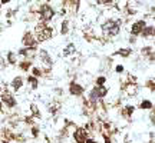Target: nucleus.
<instances>
[{
  "instance_id": "obj_5",
  "label": "nucleus",
  "mask_w": 155,
  "mask_h": 143,
  "mask_svg": "<svg viewBox=\"0 0 155 143\" xmlns=\"http://www.w3.org/2000/svg\"><path fill=\"white\" fill-rule=\"evenodd\" d=\"M2 103L5 104L6 107H9V109H13V107H16V104H17V102H16V99H14V96H13L12 93L9 90H5L3 92V95H2Z\"/></svg>"
},
{
  "instance_id": "obj_31",
  "label": "nucleus",
  "mask_w": 155,
  "mask_h": 143,
  "mask_svg": "<svg viewBox=\"0 0 155 143\" xmlns=\"http://www.w3.org/2000/svg\"><path fill=\"white\" fill-rule=\"evenodd\" d=\"M99 3H102V4H112L114 3V0H98Z\"/></svg>"
},
{
  "instance_id": "obj_12",
  "label": "nucleus",
  "mask_w": 155,
  "mask_h": 143,
  "mask_svg": "<svg viewBox=\"0 0 155 143\" xmlns=\"http://www.w3.org/2000/svg\"><path fill=\"white\" fill-rule=\"evenodd\" d=\"M40 60L47 67H52V65H53V60H52V57L49 56V53L46 52V50H40Z\"/></svg>"
},
{
  "instance_id": "obj_17",
  "label": "nucleus",
  "mask_w": 155,
  "mask_h": 143,
  "mask_svg": "<svg viewBox=\"0 0 155 143\" xmlns=\"http://www.w3.org/2000/svg\"><path fill=\"white\" fill-rule=\"evenodd\" d=\"M35 50V49H29V47H23V49H19V52H17V54L19 56H22V57H26L29 59L30 56H32V52Z\"/></svg>"
},
{
  "instance_id": "obj_4",
  "label": "nucleus",
  "mask_w": 155,
  "mask_h": 143,
  "mask_svg": "<svg viewBox=\"0 0 155 143\" xmlns=\"http://www.w3.org/2000/svg\"><path fill=\"white\" fill-rule=\"evenodd\" d=\"M22 43H23V47H29V49H36L38 46V40L36 37L32 34V32H26L22 37Z\"/></svg>"
},
{
  "instance_id": "obj_35",
  "label": "nucleus",
  "mask_w": 155,
  "mask_h": 143,
  "mask_svg": "<svg viewBox=\"0 0 155 143\" xmlns=\"http://www.w3.org/2000/svg\"><path fill=\"white\" fill-rule=\"evenodd\" d=\"M3 143H10V142L9 140H3Z\"/></svg>"
},
{
  "instance_id": "obj_2",
  "label": "nucleus",
  "mask_w": 155,
  "mask_h": 143,
  "mask_svg": "<svg viewBox=\"0 0 155 143\" xmlns=\"http://www.w3.org/2000/svg\"><path fill=\"white\" fill-rule=\"evenodd\" d=\"M36 40L38 42H45V40H49L52 37V34H53V29L49 27L46 25L45 22L43 23H39L38 26H36Z\"/></svg>"
},
{
  "instance_id": "obj_8",
  "label": "nucleus",
  "mask_w": 155,
  "mask_h": 143,
  "mask_svg": "<svg viewBox=\"0 0 155 143\" xmlns=\"http://www.w3.org/2000/svg\"><path fill=\"white\" fill-rule=\"evenodd\" d=\"M69 93L72 96H82L85 93V87L82 85H79L78 82H71L69 83Z\"/></svg>"
},
{
  "instance_id": "obj_22",
  "label": "nucleus",
  "mask_w": 155,
  "mask_h": 143,
  "mask_svg": "<svg viewBox=\"0 0 155 143\" xmlns=\"http://www.w3.org/2000/svg\"><path fill=\"white\" fill-rule=\"evenodd\" d=\"M118 56H121V57H129L131 54H132V49H119L118 52H116Z\"/></svg>"
},
{
  "instance_id": "obj_20",
  "label": "nucleus",
  "mask_w": 155,
  "mask_h": 143,
  "mask_svg": "<svg viewBox=\"0 0 155 143\" xmlns=\"http://www.w3.org/2000/svg\"><path fill=\"white\" fill-rule=\"evenodd\" d=\"M19 67L22 72H29V69L32 67V62L30 60H22L19 63Z\"/></svg>"
},
{
  "instance_id": "obj_33",
  "label": "nucleus",
  "mask_w": 155,
  "mask_h": 143,
  "mask_svg": "<svg viewBox=\"0 0 155 143\" xmlns=\"http://www.w3.org/2000/svg\"><path fill=\"white\" fill-rule=\"evenodd\" d=\"M136 42V36H132L131 34V37H129V43H135Z\"/></svg>"
},
{
  "instance_id": "obj_9",
  "label": "nucleus",
  "mask_w": 155,
  "mask_h": 143,
  "mask_svg": "<svg viewBox=\"0 0 155 143\" xmlns=\"http://www.w3.org/2000/svg\"><path fill=\"white\" fill-rule=\"evenodd\" d=\"M145 26H147V22H145V20H136L135 23L131 26V34H132V36H139L141 32L145 29Z\"/></svg>"
},
{
  "instance_id": "obj_16",
  "label": "nucleus",
  "mask_w": 155,
  "mask_h": 143,
  "mask_svg": "<svg viewBox=\"0 0 155 143\" xmlns=\"http://www.w3.org/2000/svg\"><path fill=\"white\" fill-rule=\"evenodd\" d=\"M134 112H135V106H125V107H122V112H121V113H122L123 117H128L129 119V117L132 116Z\"/></svg>"
},
{
  "instance_id": "obj_24",
  "label": "nucleus",
  "mask_w": 155,
  "mask_h": 143,
  "mask_svg": "<svg viewBox=\"0 0 155 143\" xmlns=\"http://www.w3.org/2000/svg\"><path fill=\"white\" fill-rule=\"evenodd\" d=\"M68 32H69V20H63L60 27V34H66Z\"/></svg>"
},
{
  "instance_id": "obj_15",
  "label": "nucleus",
  "mask_w": 155,
  "mask_h": 143,
  "mask_svg": "<svg viewBox=\"0 0 155 143\" xmlns=\"http://www.w3.org/2000/svg\"><path fill=\"white\" fill-rule=\"evenodd\" d=\"M141 36L144 39H148L154 36V26H145V29L141 32Z\"/></svg>"
},
{
  "instance_id": "obj_11",
  "label": "nucleus",
  "mask_w": 155,
  "mask_h": 143,
  "mask_svg": "<svg viewBox=\"0 0 155 143\" xmlns=\"http://www.w3.org/2000/svg\"><path fill=\"white\" fill-rule=\"evenodd\" d=\"M10 86H12V89L14 92H19L20 89L23 87V77H22V76H16V77L12 80Z\"/></svg>"
},
{
  "instance_id": "obj_14",
  "label": "nucleus",
  "mask_w": 155,
  "mask_h": 143,
  "mask_svg": "<svg viewBox=\"0 0 155 143\" xmlns=\"http://www.w3.org/2000/svg\"><path fill=\"white\" fill-rule=\"evenodd\" d=\"M138 107H139L141 110H152V109H154V103H152V100H149V99H144Z\"/></svg>"
},
{
  "instance_id": "obj_25",
  "label": "nucleus",
  "mask_w": 155,
  "mask_h": 143,
  "mask_svg": "<svg viewBox=\"0 0 155 143\" xmlns=\"http://www.w3.org/2000/svg\"><path fill=\"white\" fill-rule=\"evenodd\" d=\"M30 110H32V116H36V117H39V119L42 117V115L39 113L38 107H36V104H32V106H30Z\"/></svg>"
},
{
  "instance_id": "obj_28",
  "label": "nucleus",
  "mask_w": 155,
  "mask_h": 143,
  "mask_svg": "<svg viewBox=\"0 0 155 143\" xmlns=\"http://www.w3.org/2000/svg\"><path fill=\"white\" fill-rule=\"evenodd\" d=\"M30 132H32V136L33 137H38L39 136V127H38V126H32Z\"/></svg>"
},
{
  "instance_id": "obj_3",
  "label": "nucleus",
  "mask_w": 155,
  "mask_h": 143,
  "mask_svg": "<svg viewBox=\"0 0 155 143\" xmlns=\"http://www.w3.org/2000/svg\"><path fill=\"white\" fill-rule=\"evenodd\" d=\"M108 95V87L103 86H95L92 90L89 92V102H96V100H101L105 96Z\"/></svg>"
},
{
  "instance_id": "obj_32",
  "label": "nucleus",
  "mask_w": 155,
  "mask_h": 143,
  "mask_svg": "<svg viewBox=\"0 0 155 143\" xmlns=\"http://www.w3.org/2000/svg\"><path fill=\"white\" fill-rule=\"evenodd\" d=\"M85 143H98L95 139H92V137H86V140H85Z\"/></svg>"
},
{
  "instance_id": "obj_27",
  "label": "nucleus",
  "mask_w": 155,
  "mask_h": 143,
  "mask_svg": "<svg viewBox=\"0 0 155 143\" xmlns=\"http://www.w3.org/2000/svg\"><path fill=\"white\" fill-rule=\"evenodd\" d=\"M147 86H148V89L151 92H154V87H155V83H154V79H149L148 82H147Z\"/></svg>"
},
{
  "instance_id": "obj_1",
  "label": "nucleus",
  "mask_w": 155,
  "mask_h": 143,
  "mask_svg": "<svg viewBox=\"0 0 155 143\" xmlns=\"http://www.w3.org/2000/svg\"><path fill=\"white\" fill-rule=\"evenodd\" d=\"M119 30H121V26H119V22H116V20L109 19L102 25V32L106 37H114V36H116V34L119 33Z\"/></svg>"
},
{
  "instance_id": "obj_26",
  "label": "nucleus",
  "mask_w": 155,
  "mask_h": 143,
  "mask_svg": "<svg viewBox=\"0 0 155 143\" xmlns=\"http://www.w3.org/2000/svg\"><path fill=\"white\" fill-rule=\"evenodd\" d=\"M105 82H106V77H105V76H99V77H96V80H95V85L103 86L105 85Z\"/></svg>"
},
{
  "instance_id": "obj_13",
  "label": "nucleus",
  "mask_w": 155,
  "mask_h": 143,
  "mask_svg": "<svg viewBox=\"0 0 155 143\" xmlns=\"http://www.w3.org/2000/svg\"><path fill=\"white\" fill-rule=\"evenodd\" d=\"M123 92L128 96H135L136 95V83H126L123 87Z\"/></svg>"
},
{
  "instance_id": "obj_18",
  "label": "nucleus",
  "mask_w": 155,
  "mask_h": 143,
  "mask_svg": "<svg viewBox=\"0 0 155 143\" xmlns=\"http://www.w3.org/2000/svg\"><path fill=\"white\" fill-rule=\"evenodd\" d=\"M27 83H29V86L32 87L33 90H36L39 86V82H38V77H35V76H32V74H29L27 76Z\"/></svg>"
},
{
  "instance_id": "obj_6",
  "label": "nucleus",
  "mask_w": 155,
  "mask_h": 143,
  "mask_svg": "<svg viewBox=\"0 0 155 143\" xmlns=\"http://www.w3.org/2000/svg\"><path fill=\"white\" fill-rule=\"evenodd\" d=\"M53 16H55V10L49 4H42L40 6V19H42V22H49V20L53 19Z\"/></svg>"
},
{
  "instance_id": "obj_10",
  "label": "nucleus",
  "mask_w": 155,
  "mask_h": 143,
  "mask_svg": "<svg viewBox=\"0 0 155 143\" xmlns=\"http://www.w3.org/2000/svg\"><path fill=\"white\" fill-rule=\"evenodd\" d=\"M141 54L144 56V57H147V56H148L151 63L154 62V47H152V46H145V47H142Z\"/></svg>"
},
{
  "instance_id": "obj_23",
  "label": "nucleus",
  "mask_w": 155,
  "mask_h": 143,
  "mask_svg": "<svg viewBox=\"0 0 155 143\" xmlns=\"http://www.w3.org/2000/svg\"><path fill=\"white\" fill-rule=\"evenodd\" d=\"M72 53H76V49H75V45H73V43H69L68 47H65L63 54L65 56H69V54H72Z\"/></svg>"
},
{
  "instance_id": "obj_7",
  "label": "nucleus",
  "mask_w": 155,
  "mask_h": 143,
  "mask_svg": "<svg viewBox=\"0 0 155 143\" xmlns=\"http://www.w3.org/2000/svg\"><path fill=\"white\" fill-rule=\"evenodd\" d=\"M86 137H89V132L85 127H76L73 132V139L76 143H85Z\"/></svg>"
},
{
  "instance_id": "obj_19",
  "label": "nucleus",
  "mask_w": 155,
  "mask_h": 143,
  "mask_svg": "<svg viewBox=\"0 0 155 143\" xmlns=\"http://www.w3.org/2000/svg\"><path fill=\"white\" fill-rule=\"evenodd\" d=\"M32 69V76H35V77H42L43 74H45V72H43V69H40V67H38V66H32L30 67Z\"/></svg>"
},
{
  "instance_id": "obj_21",
  "label": "nucleus",
  "mask_w": 155,
  "mask_h": 143,
  "mask_svg": "<svg viewBox=\"0 0 155 143\" xmlns=\"http://www.w3.org/2000/svg\"><path fill=\"white\" fill-rule=\"evenodd\" d=\"M7 63L9 65H17V57H16V53H13V52H9L7 53Z\"/></svg>"
},
{
  "instance_id": "obj_34",
  "label": "nucleus",
  "mask_w": 155,
  "mask_h": 143,
  "mask_svg": "<svg viewBox=\"0 0 155 143\" xmlns=\"http://www.w3.org/2000/svg\"><path fill=\"white\" fill-rule=\"evenodd\" d=\"M7 3H10V0H2V4H7Z\"/></svg>"
},
{
  "instance_id": "obj_29",
  "label": "nucleus",
  "mask_w": 155,
  "mask_h": 143,
  "mask_svg": "<svg viewBox=\"0 0 155 143\" xmlns=\"http://www.w3.org/2000/svg\"><path fill=\"white\" fill-rule=\"evenodd\" d=\"M123 65H116V67H115V73H118V74H121V73H123Z\"/></svg>"
},
{
  "instance_id": "obj_30",
  "label": "nucleus",
  "mask_w": 155,
  "mask_h": 143,
  "mask_svg": "<svg viewBox=\"0 0 155 143\" xmlns=\"http://www.w3.org/2000/svg\"><path fill=\"white\" fill-rule=\"evenodd\" d=\"M102 136H103V140H105V143H112L111 142V137L106 135V133H102Z\"/></svg>"
}]
</instances>
